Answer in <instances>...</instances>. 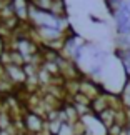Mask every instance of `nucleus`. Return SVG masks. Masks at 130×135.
Here are the masks:
<instances>
[{"mask_svg":"<svg viewBox=\"0 0 130 135\" xmlns=\"http://www.w3.org/2000/svg\"><path fill=\"white\" fill-rule=\"evenodd\" d=\"M50 135H52V133H50Z\"/></svg>","mask_w":130,"mask_h":135,"instance_id":"obj_3","label":"nucleus"},{"mask_svg":"<svg viewBox=\"0 0 130 135\" xmlns=\"http://www.w3.org/2000/svg\"><path fill=\"white\" fill-rule=\"evenodd\" d=\"M95 117L100 120L102 125L108 130V128H110L112 125H115V122H117V110L112 108V107H108L107 110H103L102 113H98V115H95Z\"/></svg>","mask_w":130,"mask_h":135,"instance_id":"obj_2","label":"nucleus"},{"mask_svg":"<svg viewBox=\"0 0 130 135\" xmlns=\"http://www.w3.org/2000/svg\"><path fill=\"white\" fill-rule=\"evenodd\" d=\"M5 72H7L8 79L12 80V84L17 87V89L18 87H23L25 84H27V74H25L23 67L10 64V65H5Z\"/></svg>","mask_w":130,"mask_h":135,"instance_id":"obj_1","label":"nucleus"}]
</instances>
